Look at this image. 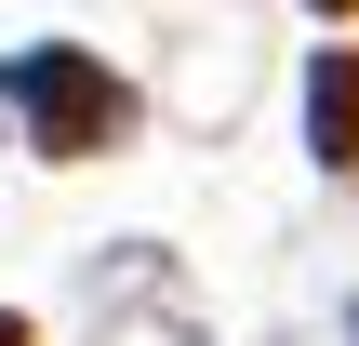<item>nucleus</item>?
Segmentation results:
<instances>
[{"mask_svg": "<svg viewBox=\"0 0 359 346\" xmlns=\"http://www.w3.org/2000/svg\"><path fill=\"white\" fill-rule=\"evenodd\" d=\"M0 107L27 120L40 160H107V147L133 133V80H120L107 53H80V40H27V53H0Z\"/></svg>", "mask_w": 359, "mask_h": 346, "instance_id": "f257e3e1", "label": "nucleus"}, {"mask_svg": "<svg viewBox=\"0 0 359 346\" xmlns=\"http://www.w3.org/2000/svg\"><path fill=\"white\" fill-rule=\"evenodd\" d=\"M306 147L333 173H359V53L346 40H320V67H306Z\"/></svg>", "mask_w": 359, "mask_h": 346, "instance_id": "f03ea898", "label": "nucleus"}, {"mask_svg": "<svg viewBox=\"0 0 359 346\" xmlns=\"http://www.w3.org/2000/svg\"><path fill=\"white\" fill-rule=\"evenodd\" d=\"M0 346H27V320H13V307H0Z\"/></svg>", "mask_w": 359, "mask_h": 346, "instance_id": "7ed1b4c3", "label": "nucleus"}, {"mask_svg": "<svg viewBox=\"0 0 359 346\" xmlns=\"http://www.w3.org/2000/svg\"><path fill=\"white\" fill-rule=\"evenodd\" d=\"M306 13H359V0H306Z\"/></svg>", "mask_w": 359, "mask_h": 346, "instance_id": "20e7f679", "label": "nucleus"}, {"mask_svg": "<svg viewBox=\"0 0 359 346\" xmlns=\"http://www.w3.org/2000/svg\"><path fill=\"white\" fill-rule=\"evenodd\" d=\"M346 333H359V307H346Z\"/></svg>", "mask_w": 359, "mask_h": 346, "instance_id": "39448f33", "label": "nucleus"}]
</instances>
